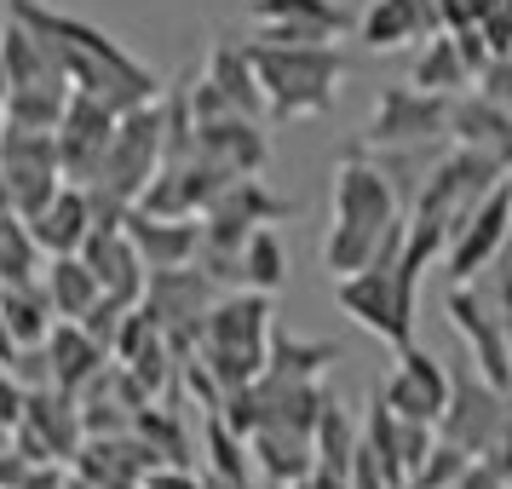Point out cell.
I'll return each mask as SVG.
<instances>
[{
  "label": "cell",
  "instance_id": "1",
  "mask_svg": "<svg viewBox=\"0 0 512 489\" xmlns=\"http://www.w3.org/2000/svg\"><path fill=\"white\" fill-rule=\"evenodd\" d=\"M6 18H18L41 41V52L52 58V70L64 75L70 93L104 98L116 116L121 110H139V104H150L162 93V81H156L150 64H139L116 35H104L98 24L75 18V12H58L47 0H6Z\"/></svg>",
  "mask_w": 512,
  "mask_h": 489
},
{
  "label": "cell",
  "instance_id": "2",
  "mask_svg": "<svg viewBox=\"0 0 512 489\" xmlns=\"http://www.w3.org/2000/svg\"><path fill=\"white\" fill-rule=\"evenodd\" d=\"M420 271L426 259L403 248V219L380 236V248L363 271L334 277V300L357 328H369L374 340H386L392 351L415 346V300H420Z\"/></svg>",
  "mask_w": 512,
  "mask_h": 489
},
{
  "label": "cell",
  "instance_id": "3",
  "mask_svg": "<svg viewBox=\"0 0 512 489\" xmlns=\"http://www.w3.org/2000/svg\"><path fill=\"white\" fill-rule=\"evenodd\" d=\"M397 219V190L392 173L369 156H346L328 179V236H323V265L328 277L363 271L380 248V236L392 231Z\"/></svg>",
  "mask_w": 512,
  "mask_h": 489
},
{
  "label": "cell",
  "instance_id": "4",
  "mask_svg": "<svg viewBox=\"0 0 512 489\" xmlns=\"http://www.w3.org/2000/svg\"><path fill=\"white\" fill-rule=\"evenodd\" d=\"M248 64H254L259 98H265V116L277 121H311L334 110V93L346 81L351 58L334 41L317 47H265V41H242Z\"/></svg>",
  "mask_w": 512,
  "mask_h": 489
},
{
  "label": "cell",
  "instance_id": "5",
  "mask_svg": "<svg viewBox=\"0 0 512 489\" xmlns=\"http://www.w3.org/2000/svg\"><path fill=\"white\" fill-rule=\"evenodd\" d=\"M271 328H277L271 294H254V288H219L213 294L208 317H202V334H196V357L208 363V374L219 380V392L259 380Z\"/></svg>",
  "mask_w": 512,
  "mask_h": 489
},
{
  "label": "cell",
  "instance_id": "6",
  "mask_svg": "<svg viewBox=\"0 0 512 489\" xmlns=\"http://www.w3.org/2000/svg\"><path fill=\"white\" fill-rule=\"evenodd\" d=\"M449 139V98L420 93V87H380L374 110L363 121V144L369 150H426V144Z\"/></svg>",
  "mask_w": 512,
  "mask_h": 489
},
{
  "label": "cell",
  "instance_id": "7",
  "mask_svg": "<svg viewBox=\"0 0 512 489\" xmlns=\"http://www.w3.org/2000/svg\"><path fill=\"white\" fill-rule=\"evenodd\" d=\"M6 443H12L29 466L75 461L81 443H87V432H81V409H75V392H58V386H35V392H24V415L12 420Z\"/></svg>",
  "mask_w": 512,
  "mask_h": 489
},
{
  "label": "cell",
  "instance_id": "8",
  "mask_svg": "<svg viewBox=\"0 0 512 489\" xmlns=\"http://www.w3.org/2000/svg\"><path fill=\"white\" fill-rule=\"evenodd\" d=\"M0 173H6L12 213H18V219H29V213L41 208L52 190L64 185L52 133H41V127H18V121H0Z\"/></svg>",
  "mask_w": 512,
  "mask_h": 489
},
{
  "label": "cell",
  "instance_id": "9",
  "mask_svg": "<svg viewBox=\"0 0 512 489\" xmlns=\"http://www.w3.org/2000/svg\"><path fill=\"white\" fill-rule=\"evenodd\" d=\"M277 219H294V202H288V196H277V190L265 185L259 173L231 179V185L208 202V208L196 213L202 242H219V248H242V236L254 231V225H277Z\"/></svg>",
  "mask_w": 512,
  "mask_h": 489
},
{
  "label": "cell",
  "instance_id": "10",
  "mask_svg": "<svg viewBox=\"0 0 512 489\" xmlns=\"http://www.w3.org/2000/svg\"><path fill=\"white\" fill-rule=\"evenodd\" d=\"M501 420H507V392L489 386L472 363H461V369L449 374V403H443V415H438V438L461 443L466 455H484L489 443H495V432H501Z\"/></svg>",
  "mask_w": 512,
  "mask_h": 489
},
{
  "label": "cell",
  "instance_id": "11",
  "mask_svg": "<svg viewBox=\"0 0 512 489\" xmlns=\"http://www.w3.org/2000/svg\"><path fill=\"white\" fill-rule=\"evenodd\" d=\"M507 236H512V179H501V185L489 190L484 202L449 231V242H443V271H449V282L484 277V265L507 248Z\"/></svg>",
  "mask_w": 512,
  "mask_h": 489
},
{
  "label": "cell",
  "instance_id": "12",
  "mask_svg": "<svg viewBox=\"0 0 512 489\" xmlns=\"http://www.w3.org/2000/svg\"><path fill=\"white\" fill-rule=\"evenodd\" d=\"M449 323H455V334L466 340V363L484 374L489 386H501V392H512V363H507V317L495 311V305L484 300V288L478 282H455L449 288Z\"/></svg>",
  "mask_w": 512,
  "mask_h": 489
},
{
  "label": "cell",
  "instance_id": "13",
  "mask_svg": "<svg viewBox=\"0 0 512 489\" xmlns=\"http://www.w3.org/2000/svg\"><path fill=\"white\" fill-rule=\"evenodd\" d=\"M116 133V110L104 98L70 93L64 98V116L52 127V144H58V173L64 185H93L98 162H104V144Z\"/></svg>",
  "mask_w": 512,
  "mask_h": 489
},
{
  "label": "cell",
  "instance_id": "14",
  "mask_svg": "<svg viewBox=\"0 0 512 489\" xmlns=\"http://www.w3.org/2000/svg\"><path fill=\"white\" fill-rule=\"evenodd\" d=\"M374 397H380L392 415H403V420H426V426H438L443 403H449V369H443L438 357L415 340V346L397 351V369L374 386Z\"/></svg>",
  "mask_w": 512,
  "mask_h": 489
},
{
  "label": "cell",
  "instance_id": "15",
  "mask_svg": "<svg viewBox=\"0 0 512 489\" xmlns=\"http://www.w3.org/2000/svg\"><path fill=\"white\" fill-rule=\"evenodd\" d=\"M75 254H81V265L93 271V282H98V294H104V300L139 305V294H144V259H139V248L127 242L121 225H93L87 242H81Z\"/></svg>",
  "mask_w": 512,
  "mask_h": 489
},
{
  "label": "cell",
  "instance_id": "16",
  "mask_svg": "<svg viewBox=\"0 0 512 489\" xmlns=\"http://www.w3.org/2000/svg\"><path fill=\"white\" fill-rule=\"evenodd\" d=\"M190 144L208 162L231 167V173H265L271 167V139L259 133L254 116H213V121H190Z\"/></svg>",
  "mask_w": 512,
  "mask_h": 489
},
{
  "label": "cell",
  "instance_id": "17",
  "mask_svg": "<svg viewBox=\"0 0 512 489\" xmlns=\"http://www.w3.org/2000/svg\"><path fill=\"white\" fill-rule=\"evenodd\" d=\"M121 231H127V242L139 248L144 271H173V265H190V259H196L202 225H196V219H162V213L127 208L121 213Z\"/></svg>",
  "mask_w": 512,
  "mask_h": 489
},
{
  "label": "cell",
  "instance_id": "18",
  "mask_svg": "<svg viewBox=\"0 0 512 489\" xmlns=\"http://www.w3.org/2000/svg\"><path fill=\"white\" fill-rule=\"evenodd\" d=\"M449 139L484 150L501 173H512V116L501 110V104H489L484 93H455L449 98Z\"/></svg>",
  "mask_w": 512,
  "mask_h": 489
},
{
  "label": "cell",
  "instance_id": "19",
  "mask_svg": "<svg viewBox=\"0 0 512 489\" xmlns=\"http://www.w3.org/2000/svg\"><path fill=\"white\" fill-rule=\"evenodd\" d=\"M29 225V236H35V248L41 254H75L81 242H87V231H93V202H87V190L81 185H58L41 202V208L24 219Z\"/></svg>",
  "mask_w": 512,
  "mask_h": 489
},
{
  "label": "cell",
  "instance_id": "20",
  "mask_svg": "<svg viewBox=\"0 0 512 489\" xmlns=\"http://www.w3.org/2000/svg\"><path fill=\"white\" fill-rule=\"evenodd\" d=\"M41 351H47V369H52V386H58V392H81V386L110 363V351L98 346L81 323H70V317H58V323L47 328Z\"/></svg>",
  "mask_w": 512,
  "mask_h": 489
},
{
  "label": "cell",
  "instance_id": "21",
  "mask_svg": "<svg viewBox=\"0 0 512 489\" xmlns=\"http://www.w3.org/2000/svg\"><path fill=\"white\" fill-rule=\"evenodd\" d=\"M0 323L12 334V346H41V340H47V328L58 323V311H52L41 277L0 282Z\"/></svg>",
  "mask_w": 512,
  "mask_h": 489
},
{
  "label": "cell",
  "instance_id": "22",
  "mask_svg": "<svg viewBox=\"0 0 512 489\" xmlns=\"http://www.w3.org/2000/svg\"><path fill=\"white\" fill-rule=\"evenodd\" d=\"M248 18L254 24H282V29H311V35H328V41H340L357 24V12L340 6V0H254Z\"/></svg>",
  "mask_w": 512,
  "mask_h": 489
},
{
  "label": "cell",
  "instance_id": "23",
  "mask_svg": "<svg viewBox=\"0 0 512 489\" xmlns=\"http://www.w3.org/2000/svg\"><path fill=\"white\" fill-rule=\"evenodd\" d=\"M248 461H254V472H265L277 489H294L317 466V455H311V438H300V432H277V426H259L254 438H248Z\"/></svg>",
  "mask_w": 512,
  "mask_h": 489
},
{
  "label": "cell",
  "instance_id": "24",
  "mask_svg": "<svg viewBox=\"0 0 512 489\" xmlns=\"http://www.w3.org/2000/svg\"><path fill=\"white\" fill-rule=\"evenodd\" d=\"M219 87V98L231 104L236 116H265V98H259V81H254V64H248V47L242 41H213L208 52V70H202Z\"/></svg>",
  "mask_w": 512,
  "mask_h": 489
},
{
  "label": "cell",
  "instance_id": "25",
  "mask_svg": "<svg viewBox=\"0 0 512 489\" xmlns=\"http://www.w3.org/2000/svg\"><path fill=\"white\" fill-rule=\"evenodd\" d=\"M334 363H340V346H328V340H300V334H288L282 323L271 328V340H265V374L323 380Z\"/></svg>",
  "mask_w": 512,
  "mask_h": 489
},
{
  "label": "cell",
  "instance_id": "26",
  "mask_svg": "<svg viewBox=\"0 0 512 489\" xmlns=\"http://www.w3.org/2000/svg\"><path fill=\"white\" fill-rule=\"evenodd\" d=\"M409 87H420V93H472V70H466L461 47H455V35L449 29H438V35H426V52L415 58V75H409Z\"/></svg>",
  "mask_w": 512,
  "mask_h": 489
},
{
  "label": "cell",
  "instance_id": "27",
  "mask_svg": "<svg viewBox=\"0 0 512 489\" xmlns=\"http://www.w3.org/2000/svg\"><path fill=\"white\" fill-rule=\"evenodd\" d=\"M0 64H6V81H12L6 93H18V87H64V75L52 70L41 41L18 18H6V29H0Z\"/></svg>",
  "mask_w": 512,
  "mask_h": 489
},
{
  "label": "cell",
  "instance_id": "28",
  "mask_svg": "<svg viewBox=\"0 0 512 489\" xmlns=\"http://www.w3.org/2000/svg\"><path fill=\"white\" fill-rule=\"evenodd\" d=\"M41 288H47L52 311H58V317H70V323L98 300V282H93V271L81 265V254H52V259H41Z\"/></svg>",
  "mask_w": 512,
  "mask_h": 489
},
{
  "label": "cell",
  "instance_id": "29",
  "mask_svg": "<svg viewBox=\"0 0 512 489\" xmlns=\"http://www.w3.org/2000/svg\"><path fill=\"white\" fill-rule=\"evenodd\" d=\"M357 41L374 52H397V47H409V41H426L415 24V12H409V0H369L363 12H357Z\"/></svg>",
  "mask_w": 512,
  "mask_h": 489
},
{
  "label": "cell",
  "instance_id": "30",
  "mask_svg": "<svg viewBox=\"0 0 512 489\" xmlns=\"http://www.w3.org/2000/svg\"><path fill=\"white\" fill-rule=\"evenodd\" d=\"M242 288H254V294H277L282 282H288V248H282L277 225H254V231L242 236Z\"/></svg>",
  "mask_w": 512,
  "mask_h": 489
},
{
  "label": "cell",
  "instance_id": "31",
  "mask_svg": "<svg viewBox=\"0 0 512 489\" xmlns=\"http://www.w3.org/2000/svg\"><path fill=\"white\" fill-rule=\"evenodd\" d=\"M351 443H357V420H351V409L340 397H328L323 409H317V420H311V455H317V466H328V472L346 478Z\"/></svg>",
  "mask_w": 512,
  "mask_h": 489
},
{
  "label": "cell",
  "instance_id": "32",
  "mask_svg": "<svg viewBox=\"0 0 512 489\" xmlns=\"http://www.w3.org/2000/svg\"><path fill=\"white\" fill-rule=\"evenodd\" d=\"M208 432V472L213 478H231V484H254V461H248V438H236L219 415L202 420Z\"/></svg>",
  "mask_w": 512,
  "mask_h": 489
},
{
  "label": "cell",
  "instance_id": "33",
  "mask_svg": "<svg viewBox=\"0 0 512 489\" xmlns=\"http://www.w3.org/2000/svg\"><path fill=\"white\" fill-rule=\"evenodd\" d=\"M41 248L18 213H0V282H18V277H41Z\"/></svg>",
  "mask_w": 512,
  "mask_h": 489
},
{
  "label": "cell",
  "instance_id": "34",
  "mask_svg": "<svg viewBox=\"0 0 512 489\" xmlns=\"http://www.w3.org/2000/svg\"><path fill=\"white\" fill-rule=\"evenodd\" d=\"M466 466H472V455H466L461 443L449 438H432V449H426V461L409 472V484L403 489H455L466 478Z\"/></svg>",
  "mask_w": 512,
  "mask_h": 489
},
{
  "label": "cell",
  "instance_id": "35",
  "mask_svg": "<svg viewBox=\"0 0 512 489\" xmlns=\"http://www.w3.org/2000/svg\"><path fill=\"white\" fill-rule=\"evenodd\" d=\"M478 93H484L489 104H501V110L512 116V58H507V52H495L484 70H478Z\"/></svg>",
  "mask_w": 512,
  "mask_h": 489
},
{
  "label": "cell",
  "instance_id": "36",
  "mask_svg": "<svg viewBox=\"0 0 512 489\" xmlns=\"http://www.w3.org/2000/svg\"><path fill=\"white\" fill-rule=\"evenodd\" d=\"M478 29H484L489 52H507L512 47V0H489V12L478 18Z\"/></svg>",
  "mask_w": 512,
  "mask_h": 489
},
{
  "label": "cell",
  "instance_id": "37",
  "mask_svg": "<svg viewBox=\"0 0 512 489\" xmlns=\"http://www.w3.org/2000/svg\"><path fill=\"white\" fill-rule=\"evenodd\" d=\"M24 415V386L0 369V432H12V420Z\"/></svg>",
  "mask_w": 512,
  "mask_h": 489
},
{
  "label": "cell",
  "instance_id": "38",
  "mask_svg": "<svg viewBox=\"0 0 512 489\" xmlns=\"http://www.w3.org/2000/svg\"><path fill=\"white\" fill-rule=\"evenodd\" d=\"M12 351H18V346H12V334H6V323H0V369L12 363Z\"/></svg>",
  "mask_w": 512,
  "mask_h": 489
},
{
  "label": "cell",
  "instance_id": "39",
  "mask_svg": "<svg viewBox=\"0 0 512 489\" xmlns=\"http://www.w3.org/2000/svg\"><path fill=\"white\" fill-rule=\"evenodd\" d=\"M0 213H12V196H6V173H0Z\"/></svg>",
  "mask_w": 512,
  "mask_h": 489
},
{
  "label": "cell",
  "instance_id": "40",
  "mask_svg": "<svg viewBox=\"0 0 512 489\" xmlns=\"http://www.w3.org/2000/svg\"><path fill=\"white\" fill-rule=\"evenodd\" d=\"M6 87H12V81H6V64H0V104H6Z\"/></svg>",
  "mask_w": 512,
  "mask_h": 489
}]
</instances>
